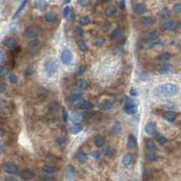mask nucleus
Instances as JSON below:
<instances>
[{"label": "nucleus", "mask_w": 181, "mask_h": 181, "mask_svg": "<svg viewBox=\"0 0 181 181\" xmlns=\"http://www.w3.org/2000/svg\"><path fill=\"white\" fill-rule=\"evenodd\" d=\"M179 92V87L171 83H165L156 86L152 91V94L156 97L165 98L176 96Z\"/></svg>", "instance_id": "1"}, {"label": "nucleus", "mask_w": 181, "mask_h": 181, "mask_svg": "<svg viewBox=\"0 0 181 181\" xmlns=\"http://www.w3.org/2000/svg\"><path fill=\"white\" fill-rule=\"evenodd\" d=\"M43 67H44V71L47 75L48 77H52L54 75L58 72V63L57 61L53 58H47L45 60L43 64Z\"/></svg>", "instance_id": "2"}, {"label": "nucleus", "mask_w": 181, "mask_h": 181, "mask_svg": "<svg viewBox=\"0 0 181 181\" xmlns=\"http://www.w3.org/2000/svg\"><path fill=\"white\" fill-rule=\"evenodd\" d=\"M123 110L128 115H134L136 113V111H138V107H136V105L135 104V102L132 100V99L127 97H126V104L124 105Z\"/></svg>", "instance_id": "3"}, {"label": "nucleus", "mask_w": 181, "mask_h": 181, "mask_svg": "<svg viewBox=\"0 0 181 181\" xmlns=\"http://www.w3.org/2000/svg\"><path fill=\"white\" fill-rule=\"evenodd\" d=\"M60 59H61V62L64 65L69 66L73 63V60H74L73 53L69 50V49H64L60 55Z\"/></svg>", "instance_id": "4"}, {"label": "nucleus", "mask_w": 181, "mask_h": 181, "mask_svg": "<svg viewBox=\"0 0 181 181\" xmlns=\"http://www.w3.org/2000/svg\"><path fill=\"white\" fill-rule=\"evenodd\" d=\"M37 36H38V29L34 26L27 27L24 31V36L27 38H35Z\"/></svg>", "instance_id": "5"}, {"label": "nucleus", "mask_w": 181, "mask_h": 181, "mask_svg": "<svg viewBox=\"0 0 181 181\" xmlns=\"http://www.w3.org/2000/svg\"><path fill=\"white\" fill-rule=\"evenodd\" d=\"M4 169L7 173L14 175L17 172L18 167L15 163H13V162H7V163L4 164Z\"/></svg>", "instance_id": "6"}, {"label": "nucleus", "mask_w": 181, "mask_h": 181, "mask_svg": "<svg viewBox=\"0 0 181 181\" xmlns=\"http://www.w3.org/2000/svg\"><path fill=\"white\" fill-rule=\"evenodd\" d=\"M144 143H145V147L147 149L148 152H156L157 151V145H156V143L154 142V140L150 138H146L145 140H144Z\"/></svg>", "instance_id": "7"}, {"label": "nucleus", "mask_w": 181, "mask_h": 181, "mask_svg": "<svg viewBox=\"0 0 181 181\" xmlns=\"http://www.w3.org/2000/svg\"><path fill=\"white\" fill-rule=\"evenodd\" d=\"M178 26L179 25L174 21H167L162 25V29L166 31H175L178 27Z\"/></svg>", "instance_id": "8"}, {"label": "nucleus", "mask_w": 181, "mask_h": 181, "mask_svg": "<svg viewBox=\"0 0 181 181\" xmlns=\"http://www.w3.org/2000/svg\"><path fill=\"white\" fill-rule=\"evenodd\" d=\"M133 11H134V13H136V15H142L147 11V5L145 4H143V3L136 4L133 7Z\"/></svg>", "instance_id": "9"}, {"label": "nucleus", "mask_w": 181, "mask_h": 181, "mask_svg": "<svg viewBox=\"0 0 181 181\" xmlns=\"http://www.w3.org/2000/svg\"><path fill=\"white\" fill-rule=\"evenodd\" d=\"M4 45L9 49H15L17 47V42L13 37H8L4 40Z\"/></svg>", "instance_id": "10"}, {"label": "nucleus", "mask_w": 181, "mask_h": 181, "mask_svg": "<svg viewBox=\"0 0 181 181\" xmlns=\"http://www.w3.org/2000/svg\"><path fill=\"white\" fill-rule=\"evenodd\" d=\"M145 132L147 135H156L157 133V128H156V125L153 122H148L145 126Z\"/></svg>", "instance_id": "11"}, {"label": "nucleus", "mask_w": 181, "mask_h": 181, "mask_svg": "<svg viewBox=\"0 0 181 181\" xmlns=\"http://www.w3.org/2000/svg\"><path fill=\"white\" fill-rule=\"evenodd\" d=\"M35 7L39 11L44 12L47 10V8L48 7V4L45 1V0H35Z\"/></svg>", "instance_id": "12"}, {"label": "nucleus", "mask_w": 181, "mask_h": 181, "mask_svg": "<svg viewBox=\"0 0 181 181\" xmlns=\"http://www.w3.org/2000/svg\"><path fill=\"white\" fill-rule=\"evenodd\" d=\"M35 177V172L33 170L29 169V168H26L21 172V178L25 180H29L32 179Z\"/></svg>", "instance_id": "13"}, {"label": "nucleus", "mask_w": 181, "mask_h": 181, "mask_svg": "<svg viewBox=\"0 0 181 181\" xmlns=\"http://www.w3.org/2000/svg\"><path fill=\"white\" fill-rule=\"evenodd\" d=\"M163 117L165 118L166 120L169 121V122H173L176 120L177 118V113L175 111H171V110H168V111H166L164 112L163 114Z\"/></svg>", "instance_id": "14"}, {"label": "nucleus", "mask_w": 181, "mask_h": 181, "mask_svg": "<svg viewBox=\"0 0 181 181\" xmlns=\"http://www.w3.org/2000/svg\"><path fill=\"white\" fill-rule=\"evenodd\" d=\"M136 145H138V141H136V136L132 134L128 135V140H127V146L128 148H135L136 147Z\"/></svg>", "instance_id": "15"}, {"label": "nucleus", "mask_w": 181, "mask_h": 181, "mask_svg": "<svg viewBox=\"0 0 181 181\" xmlns=\"http://www.w3.org/2000/svg\"><path fill=\"white\" fill-rule=\"evenodd\" d=\"M158 36H159V33L157 30H151V31H149V32L146 33L144 37L146 40H157L158 39Z\"/></svg>", "instance_id": "16"}, {"label": "nucleus", "mask_w": 181, "mask_h": 181, "mask_svg": "<svg viewBox=\"0 0 181 181\" xmlns=\"http://www.w3.org/2000/svg\"><path fill=\"white\" fill-rule=\"evenodd\" d=\"M113 102L111 100H105L103 102H101L100 104H98V108L101 109V110H104V111H107V110H109L113 108Z\"/></svg>", "instance_id": "17"}, {"label": "nucleus", "mask_w": 181, "mask_h": 181, "mask_svg": "<svg viewBox=\"0 0 181 181\" xmlns=\"http://www.w3.org/2000/svg\"><path fill=\"white\" fill-rule=\"evenodd\" d=\"M133 158H133L132 153H130V152L126 153V154L124 155L123 158H122V164H123L125 167H128V166H129V165L133 162Z\"/></svg>", "instance_id": "18"}, {"label": "nucleus", "mask_w": 181, "mask_h": 181, "mask_svg": "<svg viewBox=\"0 0 181 181\" xmlns=\"http://www.w3.org/2000/svg\"><path fill=\"white\" fill-rule=\"evenodd\" d=\"M78 108L81 110H90L93 108V104L87 100H82L78 103Z\"/></svg>", "instance_id": "19"}, {"label": "nucleus", "mask_w": 181, "mask_h": 181, "mask_svg": "<svg viewBox=\"0 0 181 181\" xmlns=\"http://www.w3.org/2000/svg\"><path fill=\"white\" fill-rule=\"evenodd\" d=\"M82 118H83V114L81 113L80 111L73 112L70 116V119L75 123H79L81 120H82Z\"/></svg>", "instance_id": "20"}, {"label": "nucleus", "mask_w": 181, "mask_h": 181, "mask_svg": "<svg viewBox=\"0 0 181 181\" xmlns=\"http://www.w3.org/2000/svg\"><path fill=\"white\" fill-rule=\"evenodd\" d=\"M75 178V168L72 166H68L66 171V178L68 181H72Z\"/></svg>", "instance_id": "21"}, {"label": "nucleus", "mask_w": 181, "mask_h": 181, "mask_svg": "<svg viewBox=\"0 0 181 181\" xmlns=\"http://www.w3.org/2000/svg\"><path fill=\"white\" fill-rule=\"evenodd\" d=\"M140 23L144 26H151L155 23V18L153 16H143L140 19Z\"/></svg>", "instance_id": "22"}, {"label": "nucleus", "mask_w": 181, "mask_h": 181, "mask_svg": "<svg viewBox=\"0 0 181 181\" xmlns=\"http://www.w3.org/2000/svg\"><path fill=\"white\" fill-rule=\"evenodd\" d=\"M158 39L157 40H147L146 42H143L141 44V48H144V49H147V48H150V47H153L154 46H156L157 44H158Z\"/></svg>", "instance_id": "23"}, {"label": "nucleus", "mask_w": 181, "mask_h": 181, "mask_svg": "<svg viewBox=\"0 0 181 181\" xmlns=\"http://www.w3.org/2000/svg\"><path fill=\"white\" fill-rule=\"evenodd\" d=\"M76 158L80 163H85L87 160V154L85 151H78L76 154Z\"/></svg>", "instance_id": "24"}, {"label": "nucleus", "mask_w": 181, "mask_h": 181, "mask_svg": "<svg viewBox=\"0 0 181 181\" xmlns=\"http://www.w3.org/2000/svg\"><path fill=\"white\" fill-rule=\"evenodd\" d=\"M75 86L79 90H83V89H86V87L88 86V84H87V82L85 79H79L75 83Z\"/></svg>", "instance_id": "25"}, {"label": "nucleus", "mask_w": 181, "mask_h": 181, "mask_svg": "<svg viewBox=\"0 0 181 181\" xmlns=\"http://www.w3.org/2000/svg\"><path fill=\"white\" fill-rule=\"evenodd\" d=\"M42 170L45 172L46 174L51 175V174H53V173L56 172V167L54 166H51V165L45 164V165L42 167Z\"/></svg>", "instance_id": "26"}, {"label": "nucleus", "mask_w": 181, "mask_h": 181, "mask_svg": "<svg viewBox=\"0 0 181 181\" xmlns=\"http://www.w3.org/2000/svg\"><path fill=\"white\" fill-rule=\"evenodd\" d=\"M45 18H46L47 22H48V23H54V22H56V20H57V16H56V14L53 11L47 12V13L45 15Z\"/></svg>", "instance_id": "27"}, {"label": "nucleus", "mask_w": 181, "mask_h": 181, "mask_svg": "<svg viewBox=\"0 0 181 181\" xmlns=\"http://www.w3.org/2000/svg\"><path fill=\"white\" fill-rule=\"evenodd\" d=\"M71 129H72V132H73L74 135H77V134H79L81 132V131H82L83 126L80 123H74L72 125Z\"/></svg>", "instance_id": "28"}, {"label": "nucleus", "mask_w": 181, "mask_h": 181, "mask_svg": "<svg viewBox=\"0 0 181 181\" xmlns=\"http://www.w3.org/2000/svg\"><path fill=\"white\" fill-rule=\"evenodd\" d=\"M122 131V127L119 123H115L111 128V133L113 135H118Z\"/></svg>", "instance_id": "29"}, {"label": "nucleus", "mask_w": 181, "mask_h": 181, "mask_svg": "<svg viewBox=\"0 0 181 181\" xmlns=\"http://www.w3.org/2000/svg\"><path fill=\"white\" fill-rule=\"evenodd\" d=\"M171 57H172V55L169 52H164L158 56V59L159 61H167L171 58Z\"/></svg>", "instance_id": "30"}, {"label": "nucleus", "mask_w": 181, "mask_h": 181, "mask_svg": "<svg viewBox=\"0 0 181 181\" xmlns=\"http://www.w3.org/2000/svg\"><path fill=\"white\" fill-rule=\"evenodd\" d=\"M95 146L97 147H102L106 144V138L104 136H97L95 138Z\"/></svg>", "instance_id": "31"}, {"label": "nucleus", "mask_w": 181, "mask_h": 181, "mask_svg": "<svg viewBox=\"0 0 181 181\" xmlns=\"http://www.w3.org/2000/svg\"><path fill=\"white\" fill-rule=\"evenodd\" d=\"M28 1H29V0H23V1L21 2V4H20V5H19V7H18L17 10L16 11V13H15V15H14L13 18H16L18 15H19V14L21 13L22 10L25 8V7H26L27 4L28 3Z\"/></svg>", "instance_id": "32"}, {"label": "nucleus", "mask_w": 181, "mask_h": 181, "mask_svg": "<svg viewBox=\"0 0 181 181\" xmlns=\"http://www.w3.org/2000/svg\"><path fill=\"white\" fill-rule=\"evenodd\" d=\"M82 97V94L80 92H74L69 96V99L72 102H77Z\"/></svg>", "instance_id": "33"}, {"label": "nucleus", "mask_w": 181, "mask_h": 181, "mask_svg": "<svg viewBox=\"0 0 181 181\" xmlns=\"http://www.w3.org/2000/svg\"><path fill=\"white\" fill-rule=\"evenodd\" d=\"M156 140L158 141V143L159 145H165L167 139L165 136L161 135V134H156Z\"/></svg>", "instance_id": "34"}, {"label": "nucleus", "mask_w": 181, "mask_h": 181, "mask_svg": "<svg viewBox=\"0 0 181 181\" xmlns=\"http://www.w3.org/2000/svg\"><path fill=\"white\" fill-rule=\"evenodd\" d=\"M117 9L115 5H111V7L108 8V9L106 10V15L108 16H113L117 14Z\"/></svg>", "instance_id": "35"}, {"label": "nucleus", "mask_w": 181, "mask_h": 181, "mask_svg": "<svg viewBox=\"0 0 181 181\" xmlns=\"http://www.w3.org/2000/svg\"><path fill=\"white\" fill-rule=\"evenodd\" d=\"M77 46H78V48L81 52H86L87 50H88V47H87L86 43L84 40H79L77 42Z\"/></svg>", "instance_id": "36"}, {"label": "nucleus", "mask_w": 181, "mask_h": 181, "mask_svg": "<svg viewBox=\"0 0 181 181\" xmlns=\"http://www.w3.org/2000/svg\"><path fill=\"white\" fill-rule=\"evenodd\" d=\"M79 23L82 25V26H87V25H89L91 23V19L88 16H83L80 17Z\"/></svg>", "instance_id": "37"}, {"label": "nucleus", "mask_w": 181, "mask_h": 181, "mask_svg": "<svg viewBox=\"0 0 181 181\" xmlns=\"http://www.w3.org/2000/svg\"><path fill=\"white\" fill-rule=\"evenodd\" d=\"M93 44L97 47H101L105 45V39L103 38V37H97V38L94 39V41H93Z\"/></svg>", "instance_id": "38"}, {"label": "nucleus", "mask_w": 181, "mask_h": 181, "mask_svg": "<svg viewBox=\"0 0 181 181\" xmlns=\"http://www.w3.org/2000/svg\"><path fill=\"white\" fill-rule=\"evenodd\" d=\"M146 158L148 161H151V162H155L158 160V156L156 155L155 152H147L146 154Z\"/></svg>", "instance_id": "39"}, {"label": "nucleus", "mask_w": 181, "mask_h": 181, "mask_svg": "<svg viewBox=\"0 0 181 181\" xmlns=\"http://www.w3.org/2000/svg\"><path fill=\"white\" fill-rule=\"evenodd\" d=\"M171 69V67L170 65H168V64H163V65H161L160 67H159V71L161 74H167L170 71Z\"/></svg>", "instance_id": "40"}, {"label": "nucleus", "mask_w": 181, "mask_h": 181, "mask_svg": "<svg viewBox=\"0 0 181 181\" xmlns=\"http://www.w3.org/2000/svg\"><path fill=\"white\" fill-rule=\"evenodd\" d=\"M120 36H121V30H120V28L117 27L112 31L110 36L112 39H116V38H118V37H120Z\"/></svg>", "instance_id": "41"}, {"label": "nucleus", "mask_w": 181, "mask_h": 181, "mask_svg": "<svg viewBox=\"0 0 181 181\" xmlns=\"http://www.w3.org/2000/svg\"><path fill=\"white\" fill-rule=\"evenodd\" d=\"M159 16L162 17V18H167L170 16V11L168 10L167 8H162L160 11H159V13H158Z\"/></svg>", "instance_id": "42"}, {"label": "nucleus", "mask_w": 181, "mask_h": 181, "mask_svg": "<svg viewBox=\"0 0 181 181\" xmlns=\"http://www.w3.org/2000/svg\"><path fill=\"white\" fill-rule=\"evenodd\" d=\"M61 113H62V119H63V121L64 122H67L68 118H69V115H68V112H67V108L65 107L62 108Z\"/></svg>", "instance_id": "43"}, {"label": "nucleus", "mask_w": 181, "mask_h": 181, "mask_svg": "<svg viewBox=\"0 0 181 181\" xmlns=\"http://www.w3.org/2000/svg\"><path fill=\"white\" fill-rule=\"evenodd\" d=\"M8 79L10 81V83H12V84H16V83H17V81H18L17 76L14 73H9L8 74Z\"/></svg>", "instance_id": "44"}, {"label": "nucleus", "mask_w": 181, "mask_h": 181, "mask_svg": "<svg viewBox=\"0 0 181 181\" xmlns=\"http://www.w3.org/2000/svg\"><path fill=\"white\" fill-rule=\"evenodd\" d=\"M86 70V66H80L77 67V69L76 70V75L77 76H82L83 74H85Z\"/></svg>", "instance_id": "45"}, {"label": "nucleus", "mask_w": 181, "mask_h": 181, "mask_svg": "<svg viewBox=\"0 0 181 181\" xmlns=\"http://www.w3.org/2000/svg\"><path fill=\"white\" fill-rule=\"evenodd\" d=\"M9 74V69L8 67H0V77H5Z\"/></svg>", "instance_id": "46"}, {"label": "nucleus", "mask_w": 181, "mask_h": 181, "mask_svg": "<svg viewBox=\"0 0 181 181\" xmlns=\"http://www.w3.org/2000/svg\"><path fill=\"white\" fill-rule=\"evenodd\" d=\"M75 34H76L77 36H79V37H82L83 36H84V30L81 28V27H75Z\"/></svg>", "instance_id": "47"}, {"label": "nucleus", "mask_w": 181, "mask_h": 181, "mask_svg": "<svg viewBox=\"0 0 181 181\" xmlns=\"http://www.w3.org/2000/svg\"><path fill=\"white\" fill-rule=\"evenodd\" d=\"M173 10L175 11V13H177V14L181 13V3L175 4L174 7H173Z\"/></svg>", "instance_id": "48"}, {"label": "nucleus", "mask_w": 181, "mask_h": 181, "mask_svg": "<svg viewBox=\"0 0 181 181\" xmlns=\"http://www.w3.org/2000/svg\"><path fill=\"white\" fill-rule=\"evenodd\" d=\"M103 153L106 156H108V157H110V156L112 155V153H113V150H112V149L109 147H105L103 149Z\"/></svg>", "instance_id": "49"}, {"label": "nucleus", "mask_w": 181, "mask_h": 181, "mask_svg": "<svg viewBox=\"0 0 181 181\" xmlns=\"http://www.w3.org/2000/svg\"><path fill=\"white\" fill-rule=\"evenodd\" d=\"M78 4L81 7H87L90 5V0H78Z\"/></svg>", "instance_id": "50"}, {"label": "nucleus", "mask_w": 181, "mask_h": 181, "mask_svg": "<svg viewBox=\"0 0 181 181\" xmlns=\"http://www.w3.org/2000/svg\"><path fill=\"white\" fill-rule=\"evenodd\" d=\"M70 11H71L70 7H68V5H67V7H66V8H64V10H63V15H64V16H65V17H67L68 16H69Z\"/></svg>", "instance_id": "51"}, {"label": "nucleus", "mask_w": 181, "mask_h": 181, "mask_svg": "<svg viewBox=\"0 0 181 181\" xmlns=\"http://www.w3.org/2000/svg\"><path fill=\"white\" fill-rule=\"evenodd\" d=\"M129 95L131 97H136V96L138 95V91H136V88L132 87V88H130V90H129Z\"/></svg>", "instance_id": "52"}, {"label": "nucleus", "mask_w": 181, "mask_h": 181, "mask_svg": "<svg viewBox=\"0 0 181 181\" xmlns=\"http://www.w3.org/2000/svg\"><path fill=\"white\" fill-rule=\"evenodd\" d=\"M5 61V55L3 51L0 50V65H2Z\"/></svg>", "instance_id": "53"}, {"label": "nucleus", "mask_w": 181, "mask_h": 181, "mask_svg": "<svg viewBox=\"0 0 181 181\" xmlns=\"http://www.w3.org/2000/svg\"><path fill=\"white\" fill-rule=\"evenodd\" d=\"M67 142V139L66 138H59L58 139V143L59 145H65L66 143Z\"/></svg>", "instance_id": "54"}, {"label": "nucleus", "mask_w": 181, "mask_h": 181, "mask_svg": "<svg viewBox=\"0 0 181 181\" xmlns=\"http://www.w3.org/2000/svg\"><path fill=\"white\" fill-rule=\"evenodd\" d=\"M7 90V84L5 83H0V93H3Z\"/></svg>", "instance_id": "55"}, {"label": "nucleus", "mask_w": 181, "mask_h": 181, "mask_svg": "<svg viewBox=\"0 0 181 181\" xmlns=\"http://www.w3.org/2000/svg\"><path fill=\"white\" fill-rule=\"evenodd\" d=\"M50 178V176L48 174H45V175H41L40 176V179L41 180H48Z\"/></svg>", "instance_id": "56"}, {"label": "nucleus", "mask_w": 181, "mask_h": 181, "mask_svg": "<svg viewBox=\"0 0 181 181\" xmlns=\"http://www.w3.org/2000/svg\"><path fill=\"white\" fill-rule=\"evenodd\" d=\"M119 8L121 9H125V8H126V3H125V0H119Z\"/></svg>", "instance_id": "57"}, {"label": "nucleus", "mask_w": 181, "mask_h": 181, "mask_svg": "<svg viewBox=\"0 0 181 181\" xmlns=\"http://www.w3.org/2000/svg\"><path fill=\"white\" fill-rule=\"evenodd\" d=\"M93 156L95 157V158L99 159V158H100V157H101V153H100V152H98V151H96V152H94Z\"/></svg>", "instance_id": "58"}, {"label": "nucleus", "mask_w": 181, "mask_h": 181, "mask_svg": "<svg viewBox=\"0 0 181 181\" xmlns=\"http://www.w3.org/2000/svg\"><path fill=\"white\" fill-rule=\"evenodd\" d=\"M3 152V147H2V143H1V140H0V156H1Z\"/></svg>", "instance_id": "59"}, {"label": "nucleus", "mask_w": 181, "mask_h": 181, "mask_svg": "<svg viewBox=\"0 0 181 181\" xmlns=\"http://www.w3.org/2000/svg\"><path fill=\"white\" fill-rule=\"evenodd\" d=\"M102 2H104V3H106V2H108V1H110V0H101Z\"/></svg>", "instance_id": "60"}, {"label": "nucleus", "mask_w": 181, "mask_h": 181, "mask_svg": "<svg viewBox=\"0 0 181 181\" xmlns=\"http://www.w3.org/2000/svg\"><path fill=\"white\" fill-rule=\"evenodd\" d=\"M71 1V0H65V2L67 3V4H68V3H69Z\"/></svg>", "instance_id": "61"}, {"label": "nucleus", "mask_w": 181, "mask_h": 181, "mask_svg": "<svg viewBox=\"0 0 181 181\" xmlns=\"http://www.w3.org/2000/svg\"><path fill=\"white\" fill-rule=\"evenodd\" d=\"M135 181H138V179H136V180H135Z\"/></svg>", "instance_id": "62"}]
</instances>
